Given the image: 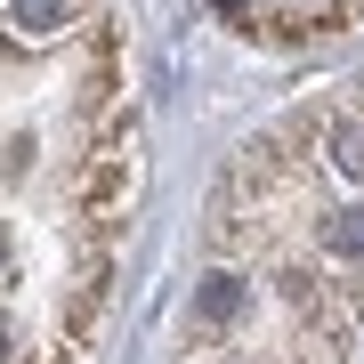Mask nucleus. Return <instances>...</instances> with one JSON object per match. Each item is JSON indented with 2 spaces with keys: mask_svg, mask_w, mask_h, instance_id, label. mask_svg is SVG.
Instances as JSON below:
<instances>
[{
  "mask_svg": "<svg viewBox=\"0 0 364 364\" xmlns=\"http://www.w3.org/2000/svg\"><path fill=\"white\" fill-rule=\"evenodd\" d=\"M130 195L138 114L122 33L90 9L41 90H0V364H97Z\"/></svg>",
  "mask_w": 364,
  "mask_h": 364,
  "instance_id": "obj_1",
  "label": "nucleus"
}]
</instances>
